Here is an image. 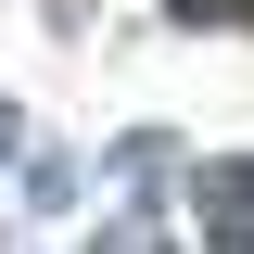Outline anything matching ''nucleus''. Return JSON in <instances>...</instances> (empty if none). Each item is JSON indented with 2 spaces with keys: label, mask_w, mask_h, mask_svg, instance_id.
<instances>
[{
  "label": "nucleus",
  "mask_w": 254,
  "mask_h": 254,
  "mask_svg": "<svg viewBox=\"0 0 254 254\" xmlns=\"http://www.w3.org/2000/svg\"><path fill=\"white\" fill-rule=\"evenodd\" d=\"M190 216H203V242H242L254 254V153H216L203 178H190Z\"/></svg>",
  "instance_id": "1"
},
{
  "label": "nucleus",
  "mask_w": 254,
  "mask_h": 254,
  "mask_svg": "<svg viewBox=\"0 0 254 254\" xmlns=\"http://www.w3.org/2000/svg\"><path fill=\"white\" fill-rule=\"evenodd\" d=\"M178 26H216L229 38V26H254V0H178Z\"/></svg>",
  "instance_id": "2"
},
{
  "label": "nucleus",
  "mask_w": 254,
  "mask_h": 254,
  "mask_svg": "<svg viewBox=\"0 0 254 254\" xmlns=\"http://www.w3.org/2000/svg\"><path fill=\"white\" fill-rule=\"evenodd\" d=\"M13 140H26V115H13V102H0V165H13Z\"/></svg>",
  "instance_id": "3"
}]
</instances>
